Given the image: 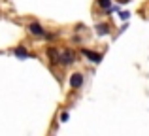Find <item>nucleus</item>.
Here are the masks:
<instances>
[{
	"label": "nucleus",
	"mask_w": 149,
	"mask_h": 136,
	"mask_svg": "<svg viewBox=\"0 0 149 136\" xmlns=\"http://www.w3.org/2000/svg\"><path fill=\"white\" fill-rule=\"evenodd\" d=\"M76 61H77L76 51H72V49H61V64L62 66H70Z\"/></svg>",
	"instance_id": "obj_1"
},
{
	"label": "nucleus",
	"mask_w": 149,
	"mask_h": 136,
	"mask_svg": "<svg viewBox=\"0 0 149 136\" xmlns=\"http://www.w3.org/2000/svg\"><path fill=\"white\" fill-rule=\"evenodd\" d=\"M45 55L49 57V64H51V66H57V64H61V49H58V47L49 45V47L45 49Z\"/></svg>",
	"instance_id": "obj_2"
},
{
	"label": "nucleus",
	"mask_w": 149,
	"mask_h": 136,
	"mask_svg": "<svg viewBox=\"0 0 149 136\" xmlns=\"http://www.w3.org/2000/svg\"><path fill=\"white\" fill-rule=\"evenodd\" d=\"M79 53L85 57V59H89L93 64H98L100 61H102V53H98V51H93V49H87V47H81L79 49Z\"/></svg>",
	"instance_id": "obj_3"
},
{
	"label": "nucleus",
	"mask_w": 149,
	"mask_h": 136,
	"mask_svg": "<svg viewBox=\"0 0 149 136\" xmlns=\"http://www.w3.org/2000/svg\"><path fill=\"white\" fill-rule=\"evenodd\" d=\"M26 30H29L32 36H40V38H44V36H45V32H47V30H45L44 27L40 25V23H29Z\"/></svg>",
	"instance_id": "obj_4"
},
{
	"label": "nucleus",
	"mask_w": 149,
	"mask_h": 136,
	"mask_svg": "<svg viewBox=\"0 0 149 136\" xmlns=\"http://www.w3.org/2000/svg\"><path fill=\"white\" fill-rule=\"evenodd\" d=\"M81 85H83V74L81 72H74L72 76H70V87L72 89H81Z\"/></svg>",
	"instance_id": "obj_5"
},
{
	"label": "nucleus",
	"mask_w": 149,
	"mask_h": 136,
	"mask_svg": "<svg viewBox=\"0 0 149 136\" xmlns=\"http://www.w3.org/2000/svg\"><path fill=\"white\" fill-rule=\"evenodd\" d=\"M13 55L19 57V59H29V57H34L30 51H26V47H23V45H19V47L13 49Z\"/></svg>",
	"instance_id": "obj_6"
},
{
	"label": "nucleus",
	"mask_w": 149,
	"mask_h": 136,
	"mask_svg": "<svg viewBox=\"0 0 149 136\" xmlns=\"http://www.w3.org/2000/svg\"><path fill=\"white\" fill-rule=\"evenodd\" d=\"M109 29H111V27H109L108 23H98V25H96V34H98V36H108Z\"/></svg>",
	"instance_id": "obj_7"
},
{
	"label": "nucleus",
	"mask_w": 149,
	"mask_h": 136,
	"mask_svg": "<svg viewBox=\"0 0 149 136\" xmlns=\"http://www.w3.org/2000/svg\"><path fill=\"white\" fill-rule=\"evenodd\" d=\"M96 6L100 8V10H104V11H109L111 10V0H96Z\"/></svg>",
	"instance_id": "obj_8"
},
{
	"label": "nucleus",
	"mask_w": 149,
	"mask_h": 136,
	"mask_svg": "<svg viewBox=\"0 0 149 136\" xmlns=\"http://www.w3.org/2000/svg\"><path fill=\"white\" fill-rule=\"evenodd\" d=\"M119 19L121 21H128L130 19V11H119Z\"/></svg>",
	"instance_id": "obj_9"
},
{
	"label": "nucleus",
	"mask_w": 149,
	"mask_h": 136,
	"mask_svg": "<svg viewBox=\"0 0 149 136\" xmlns=\"http://www.w3.org/2000/svg\"><path fill=\"white\" fill-rule=\"evenodd\" d=\"M68 117H70V114H68V112H62V114H61V121H62V123H64V121H68Z\"/></svg>",
	"instance_id": "obj_10"
},
{
	"label": "nucleus",
	"mask_w": 149,
	"mask_h": 136,
	"mask_svg": "<svg viewBox=\"0 0 149 136\" xmlns=\"http://www.w3.org/2000/svg\"><path fill=\"white\" fill-rule=\"evenodd\" d=\"M119 4H127V2H130V0H117Z\"/></svg>",
	"instance_id": "obj_11"
}]
</instances>
